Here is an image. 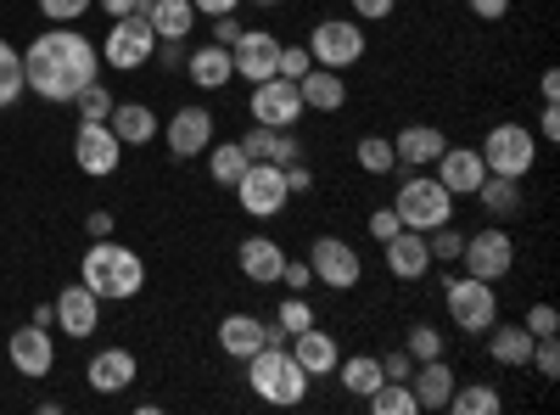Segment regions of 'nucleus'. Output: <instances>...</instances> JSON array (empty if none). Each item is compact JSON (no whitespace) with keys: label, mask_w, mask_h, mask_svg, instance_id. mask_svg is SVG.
<instances>
[{"label":"nucleus","mask_w":560,"mask_h":415,"mask_svg":"<svg viewBox=\"0 0 560 415\" xmlns=\"http://www.w3.org/2000/svg\"><path fill=\"white\" fill-rule=\"evenodd\" d=\"M79 281L90 287V292H96L102 303L107 298H135L140 287H147V264H140V253H129L124 242H96V247H90L84 253V264H79Z\"/></svg>","instance_id":"nucleus-2"},{"label":"nucleus","mask_w":560,"mask_h":415,"mask_svg":"<svg viewBox=\"0 0 560 415\" xmlns=\"http://www.w3.org/2000/svg\"><path fill=\"white\" fill-rule=\"evenodd\" d=\"M247 365H253L247 382H253V393H258L264 404L292 410V404H303V399H308V371L292 359V348H287V343H264Z\"/></svg>","instance_id":"nucleus-3"},{"label":"nucleus","mask_w":560,"mask_h":415,"mask_svg":"<svg viewBox=\"0 0 560 415\" xmlns=\"http://www.w3.org/2000/svg\"><path fill=\"white\" fill-rule=\"evenodd\" d=\"M253 7H275V0H253Z\"/></svg>","instance_id":"nucleus-62"},{"label":"nucleus","mask_w":560,"mask_h":415,"mask_svg":"<svg viewBox=\"0 0 560 415\" xmlns=\"http://www.w3.org/2000/svg\"><path fill=\"white\" fill-rule=\"evenodd\" d=\"M337 377H342V388L353 393V399H370V393H376L387 377H382V359L376 354H353L348 365L337 359Z\"/></svg>","instance_id":"nucleus-32"},{"label":"nucleus","mask_w":560,"mask_h":415,"mask_svg":"<svg viewBox=\"0 0 560 415\" xmlns=\"http://www.w3.org/2000/svg\"><path fill=\"white\" fill-rule=\"evenodd\" d=\"M102 79V51L90 45L73 23H51L45 34H34V45L23 51V84L39 102L68 107L84 84Z\"/></svg>","instance_id":"nucleus-1"},{"label":"nucleus","mask_w":560,"mask_h":415,"mask_svg":"<svg viewBox=\"0 0 560 415\" xmlns=\"http://www.w3.org/2000/svg\"><path fill=\"white\" fill-rule=\"evenodd\" d=\"M23 90H28V84H23V51H12V45L0 39V113H7Z\"/></svg>","instance_id":"nucleus-36"},{"label":"nucleus","mask_w":560,"mask_h":415,"mask_svg":"<svg viewBox=\"0 0 560 415\" xmlns=\"http://www.w3.org/2000/svg\"><path fill=\"white\" fill-rule=\"evenodd\" d=\"M448 292H443V303H448V320L459 332H471V337H482L493 320H499V292L488 287V281H477V275H459V281H443Z\"/></svg>","instance_id":"nucleus-6"},{"label":"nucleus","mask_w":560,"mask_h":415,"mask_svg":"<svg viewBox=\"0 0 560 415\" xmlns=\"http://www.w3.org/2000/svg\"><path fill=\"white\" fill-rule=\"evenodd\" d=\"M427 247H432V258H459V247H465V230L438 224V230H427Z\"/></svg>","instance_id":"nucleus-43"},{"label":"nucleus","mask_w":560,"mask_h":415,"mask_svg":"<svg viewBox=\"0 0 560 415\" xmlns=\"http://www.w3.org/2000/svg\"><path fill=\"white\" fill-rule=\"evenodd\" d=\"M107 124H113V135H118L124 147H147V141H158V113H152L147 102H118Z\"/></svg>","instance_id":"nucleus-29"},{"label":"nucleus","mask_w":560,"mask_h":415,"mask_svg":"<svg viewBox=\"0 0 560 415\" xmlns=\"http://www.w3.org/2000/svg\"><path fill=\"white\" fill-rule=\"evenodd\" d=\"M477 203L499 219L510 214H522V180H504V174H482V186H477Z\"/></svg>","instance_id":"nucleus-33"},{"label":"nucleus","mask_w":560,"mask_h":415,"mask_svg":"<svg viewBox=\"0 0 560 415\" xmlns=\"http://www.w3.org/2000/svg\"><path fill=\"white\" fill-rule=\"evenodd\" d=\"M57 326H62L73 343L96 337V332H102V298L90 292L84 281H79V287H62V292H57Z\"/></svg>","instance_id":"nucleus-15"},{"label":"nucleus","mask_w":560,"mask_h":415,"mask_svg":"<svg viewBox=\"0 0 560 415\" xmlns=\"http://www.w3.org/2000/svg\"><path fill=\"white\" fill-rule=\"evenodd\" d=\"M382 377H387V382H409V377H415V354H409V348H393V354L382 359Z\"/></svg>","instance_id":"nucleus-47"},{"label":"nucleus","mask_w":560,"mask_h":415,"mask_svg":"<svg viewBox=\"0 0 560 415\" xmlns=\"http://www.w3.org/2000/svg\"><path fill=\"white\" fill-rule=\"evenodd\" d=\"M393 230H404L393 208H376V214H370V237H376V242H387V237H393Z\"/></svg>","instance_id":"nucleus-49"},{"label":"nucleus","mask_w":560,"mask_h":415,"mask_svg":"<svg viewBox=\"0 0 560 415\" xmlns=\"http://www.w3.org/2000/svg\"><path fill=\"white\" fill-rule=\"evenodd\" d=\"M443 147H448V141H443V129H432V124H409V129H398V141H393V152H398L404 169H427V163H438Z\"/></svg>","instance_id":"nucleus-26"},{"label":"nucleus","mask_w":560,"mask_h":415,"mask_svg":"<svg viewBox=\"0 0 560 415\" xmlns=\"http://www.w3.org/2000/svg\"><path fill=\"white\" fill-rule=\"evenodd\" d=\"M393 214H398L404 230H420V237H427V230H438V224L454 219V197L443 192L438 174H409L398 203H393Z\"/></svg>","instance_id":"nucleus-4"},{"label":"nucleus","mask_w":560,"mask_h":415,"mask_svg":"<svg viewBox=\"0 0 560 415\" xmlns=\"http://www.w3.org/2000/svg\"><path fill=\"white\" fill-rule=\"evenodd\" d=\"M538 90H544V102H560V79H555V73H544V84H538Z\"/></svg>","instance_id":"nucleus-60"},{"label":"nucleus","mask_w":560,"mask_h":415,"mask_svg":"<svg viewBox=\"0 0 560 415\" xmlns=\"http://www.w3.org/2000/svg\"><path fill=\"white\" fill-rule=\"evenodd\" d=\"M39 12L51 18V23H73V18L90 12V0H39Z\"/></svg>","instance_id":"nucleus-46"},{"label":"nucleus","mask_w":560,"mask_h":415,"mask_svg":"<svg viewBox=\"0 0 560 415\" xmlns=\"http://www.w3.org/2000/svg\"><path fill=\"white\" fill-rule=\"evenodd\" d=\"M359 163H364V174H393L398 152H393L387 135H364V141H359Z\"/></svg>","instance_id":"nucleus-40"},{"label":"nucleus","mask_w":560,"mask_h":415,"mask_svg":"<svg viewBox=\"0 0 560 415\" xmlns=\"http://www.w3.org/2000/svg\"><path fill=\"white\" fill-rule=\"evenodd\" d=\"M376 415H420V404H415V393H409V382H382L376 393L364 399Z\"/></svg>","instance_id":"nucleus-38"},{"label":"nucleus","mask_w":560,"mask_h":415,"mask_svg":"<svg viewBox=\"0 0 560 415\" xmlns=\"http://www.w3.org/2000/svg\"><path fill=\"white\" fill-rule=\"evenodd\" d=\"M308 269H314V281H319V287L348 292V287H359L364 258H359V247H353V242H342V237H319V242H314V253H308Z\"/></svg>","instance_id":"nucleus-10"},{"label":"nucleus","mask_w":560,"mask_h":415,"mask_svg":"<svg viewBox=\"0 0 560 415\" xmlns=\"http://www.w3.org/2000/svg\"><path fill=\"white\" fill-rule=\"evenodd\" d=\"M382 253H387V269L398 275V281H420V275L432 269V247H427L420 230H393V237L382 242Z\"/></svg>","instance_id":"nucleus-19"},{"label":"nucleus","mask_w":560,"mask_h":415,"mask_svg":"<svg viewBox=\"0 0 560 415\" xmlns=\"http://www.w3.org/2000/svg\"><path fill=\"white\" fill-rule=\"evenodd\" d=\"M236 264H242L247 281L275 287V281H280V264H287V253H280V242H269V237H247V242L236 247Z\"/></svg>","instance_id":"nucleus-23"},{"label":"nucleus","mask_w":560,"mask_h":415,"mask_svg":"<svg viewBox=\"0 0 560 415\" xmlns=\"http://www.w3.org/2000/svg\"><path fill=\"white\" fill-rule=\"evenodd\" d=\"M213 147V113L208 107H179L168 118V152L174 158H202Z\"/></svg>","instance_id":"nucleus-18"},{"label":"nucleus","mask_w":560,"mask_h":415,"mask_svg":"<svg viewBox=\"0 0 560 415\" xmlns=\"http://www.w3.org/2000/svg\"><path fill=\"white\" fill-rule=\"evenodd\" d=\"M275 326L287 332V337L308 332V326H314V309H308V298H303V292H292V298H280V309H275Z\"/></svg>","instance_id":"nucleus-39"},{"label":"nucleus","mask_w":560,"mask_h":415,"mask_svg":"<svg viewBox=\"0 0 560 415\" xmlns=\"http://www.w3.org/2000/svg\"><path fill=\"white\" fill-rule=\"evenodd\" d=\"M236 203L253 214V219H275L280 208H287V174H280V163H247V174L236 180Z\"/></svg>","instance_id":"nucleus-9"},{"label":"nucleus","mask_w":560,"mask_h":415,"mask_svg":"<svg viewBox=\"0 0 560 415\" xmlns=\"http://www.w3.org/2000/svg\"><path fill=\"white\" fill-rule=\"evenodd\" d=\"M84 230H90V237H96V242H102V237H113V214H107V208L84 214Z\"/></svg>","instance_id":"nucleus-55"},{"label":"nucleus","mask_w":560,"mask_h":415,"mask_svg":"<svg viewBox=\"0 0 560 415\" xmlns=\"http://www.w3.org/2000/svg\"><path fill=\"white\" fill-rule=\"evenodd\" d=\"M247 152H242V141H213L208 147V169H213V186H236V180L247 174Z\"/></svg>","instance_id":"nucleus-34"},{"label":"nucleus","mask_w":560,"mask_h":415,"mask_svg":"<svg viewBox=\"0 0 560 415\" xmlns=\"http://www.w3.org/2000/svg\"><path fill=\"white\" fill-rule=\"evenodd\" d=\"M264 343H269V326H264L258 314H224L219 320V348L230 359H253Z\"/></svg>","instance_id":"nucleus-21"},{"label":"nucleus","mask_w":560,"mask_h":415,"mask_svg":"<svg viewBox=\"0 0 560 415\" xmlns=\"http://www.w3.org/2000/svg\"><path fill=\"white\" fill-rule=\"evenodd\" d=\"M230 62H236V79L258 84V79H275L280 68V39L269 28H242V39L230 45Z\"/></svg>","instance_id":"nucleus-14"},{"label":"nucleus","mask_w":560,"mask_h":415,"mask_svg":"<svg viewBox=\"0 0 560 415\" xmlns=\"http://www.w3.org/2000/svg\"><path fill=\"white\" fill-rule=\"evenodd\" d=\"M477 152H482L488 174H504V180H527L538 163V141L527 135V124H493Z\"/></svg>","instance_id":"nucleus-5"},{"label":"nucleus","mask_w":560,"mask_h":415,"mask_svg":"<svg viewBox=\"0 0 560 415\" xmlns=\"http://www.w3.org/2000/svg\"><path fill=\"white\" fill-rule=\"evenodd\" d=\"M242 152H247L253 163H280V169L303 158L298 135H292V129H269V124H253V129L242 135Z\"/></svg>","instance_id":"nucleus-20"},{"label":"nucleus","mask_w":560,"mask_h":415,"mask_svg":"<svg viewBox=\"0 0 560 415\" xmlns=\"http://www.w3.org/2000/svg\"><path fill=\"white\" fill-rule=\"evenodd\" d=\"M197 7H191V0H152V12H147V23H152V34L158 39H185V34H191L197 28Z\"/></svg>","instance_id":"nucleus-30"},{"label":"nucleus","mask_w":560,"mask_h":415,"mask_svg":"<svg viewBox=\"0 0 560 415\" xmlns=\"http://www.w3.org/2000/svg\"><path fill=\"white\" fill-rule=\"evenodd\" d=\"M287 348H292V359L303 365L308 377H331V371H337V359H342L337 337H331V332H314V326H308V332H298Z\"/></svg>","instance_id":"nucleus-22"},{"label":"nucleus","mask_w":560,"mask_h":415,"mask_svg":"<svg viewBox=\"0 0 560 415\" xmlns=\"http://www.w3.org/2000/svg\"><path fill=\"white\" fill-rule=\"evenodd\" d=\"M102 12L107 18H124V12H135V0H102Z\"/></svg>","instance_id":"nucleus-59"},{"label":"nucleus","mask_w":560,"mask_h":415,"mask_svg":"<svg viewBox=\"0 0 560 415\" xmlns=\"http://www.w3.org/2000/svg\"><path fill=\"white\" fill-rule=\"evenodd\" d=\"M459 264L471 269L477 281H499V275H510V264H516V242H510L499 224H488V230H477V237H465Z\"/></svg>","instance_id":"nucleus-12"},{"label":"nucleus","mask_w":560,"mask_h":415,"mask_svg":"<svg viewBox=\"0 0 560 415\" xmlns=\"http://www.w3.org/2000/svg\"><path fill=\"white\" fill-rule=\"evenodd\" d=\"M34 326H57V303H39L34 309Z\"/></svg>","instance_id":"nucleus-58"},{"label":"nucleus","mask_w":560,"mask_h":415,"mask_svg":"<svg viewBox=\"0 0 560 415\" xmlns=\"http://www.w3.org/2000/svg\"><path fill=\"white\" fill-rule=\"evenodd\" d=\"M90 388L96 393H124L129 382H135V354L129 348H102L96 359H90Z\"/></svg>","instance_id":"nucleus-28"},{"label":"nucleus","mask_w":560,"mask_h":415,"mask_svg":"<svg viewBox=\"0 0 560 415\" xmlns=\"http://www.w3.org/2000/svg\"><path fill=\"white\" fill-rule=\"evenodd\" d=\"M527 365H533V371H538L544 382H555V377H560V343H555V337H538Z\"/></svg>","instance_id":"nucleus-42"},{"label":"nucleus","mask_w":560,"mask_h":415,"mask_svg":"<svg viewBox=\"0 0 560 415\" xmlns=\"http://www.w3.org/2000/svg\"><path fill=\"white\" fill-rule=\"evenodd\" d=\"M393 7H398V0H353V18L382 23V18H393Z\"/></svg>","instance_id":"nucleus-50"},{"label":"nucleus","mask_w":560,"mask_h":415,"mask_svg":"<svg viewBox=\"0 0 560 415\" xmlns=\"http://www.w3.org/2000/svg\"><path fill=\"white\" fill-rule=\"evenodd\" d=\"M409 393H415L420 410H448V393H454L448 359H420V371L409 377Z\"/></svg>","instance_id":"nucleus-25"},{"label":"nucleus","mask_w":560,"mask_h":415,"mask_svg":"<svg viewBox=\"0 0 560 415\" xmlns=\"http://www.w3.org/2000/svg\"><path fill=\"white\" fill-rule=\"evenodd\" d=\"M73 158H79L84 174L107 180V174H118V163H124V141L113 135V124H79V135H73Z\"/></svg>","instance_id":"nucleus-13"},{"label":"nucleus","mask_w":560,"mask_h":415,"mask_svg":"<svg viewBox=\"0 0 560 415\" xmlns=\"http://www.w3.org/2000/svg\"><path fill=\"white\" fill-rule=\"evenodd\" d=\"M185 57H191V51H185V39H163V62L168 68H185Z\"/></svg>","instance_id":"nucleus-57"},{"label":"nucleus","mask_w":560,"mask_h":415,"mask_svg":"<svg viewBox=\"0 0 560 415\" xmlns=\"http://www.w3.org/2000/svg\"><path fill=\"white\" fill-rule=\"evenodd\" d=\"M308 68H314V57L303 51V45H280V68H275L280 79H303Z\"/></svg>","instance_id":"nucleus-45"},{"label":"nucleus","mask_w":560,"mask_h":415,"mask_svg":"<svg viewBox=\"0 0 560 415\" xmlns=\"http://www.w3.org/2000/svg\"><path fill=\"white\" fill-rule=\"evenodd\" d=\"M527 332H533V337H560V314H555V303H533V309H527Z\"/></svg>","instance_id":"nucleus-44"},{"label":"nucleus","mask_w":560,"mask_h":415,"mask_svg":"<svg viewBox=\"0 0 560 415\" xmlns=\"http://www.w3.org/2000/svg\"><path fill=\"white\" fill-rule=\"evenodd\" d=\"M298 90H303V107H314V113H342V102H348V79L337 68H308L298 79Z\"/></svg>","instance_id":"nucleus-24"},{"label":"nucleus","mask_w":560,"mask_h":415,"mask_svg":"<svg viewBox=\"0 0 560 415\" xmlns=\"http://www.w3.org/2000/svg\"><path fill=\"white\" fill-rule=\"evenodd\" d=\"M538 135H544V141H560V102H544V113H538Z\"/></svg>","instance_id":"nucleus-52"},{"label":"nucleus","mask_w":560,"mask_h":415,"mask_svg":"<svg viewBox=\"0 0 560 415\" xmlns=\"http://www.w3.org/2000/svg\"><path fill=\"white\" fill-rule=\"evenodd\" d=\"M12 371L18 377H51V365H57V343H51V332H45V326H34V320H28V326L23 332H12Z\"/></svg>","instance_id":"nucleus-17"},{"label":"nucleus","mask_w":560,"mask_h":415,"mask_svg":"<svg viewBox=\"0 0 560 415\" xmlns=\"http://www.w3.org/2000/svg\"><path fill=\"white\" fill-rule=\"evenodd\" d=\"M533 332L527 326H499V320H493V326H488V354H493V365H527L533 359Z\"/></svg>","instance_id":"nucleus-31"},{"label":"nucleus","mask_w":560,"mask_h":415,"mask_svg":"<svg viewBox=\"0 0 560 415\" xmlns=\"http://www.w3.org/2000/svg\"><path fill=\"white\" fill-rule=\"evenodd\" d=\"M404 348L415 354V365L420 359H443V332L438 326H409V343Z\"/></svg>","instance_id":"nucleus-41"},{"label":"nucleus","mask_w":560,"mask_h":415,"mask_svg":"<svg viewBox=\"0 0 560 415\" xmlns=\"http://www.w3.org/2000/svg\"><path fill=\"white\" fill-rule=\"evenodd\" d=\"M152 51H158V34H152V23L140 18V12H124V18L113 23L107 45H102V68L135 73V68H147V62H152Z\"/></svg>","instance_id":"nucleus-8"},{"label":"nucleus","mask_w":560,"mask_h":415,"mask_svg":"<svg viewBox=\"0 0 560 415\" xmlns=\"http://www.w3.org/2000/svg\"><path fill=\"white\" fill-rule=\"evenodd\" d=\"M314 281V269H308V258H287L280 264V287H292V292H303Z\"/></svg>","instance_id":"nucleus-48"},{"label":"nucleus","mask_w":560,"mask_h":415,"mask_svg":"<svg viewBox=\"0 0 560 415\" xmlns=\"http://www.w3.org/2000/svg\"><path fill=\"white\" fill-rule=\"evenodd\" d=\"M191 7H197V12H208V18H224V12H236L242 0H191Z\"/></svg>","instance_id":"nucleus-56"},{"label":"nucleus","mask_w":560,"mask_h":415,"mask_svg":"<svg viewBox=\"0 0 560 415\" xmlns=\"http://www.w3.org/2000/svg\"><path fill=\"white\" fill-rule=\"evenodd\" d=\"M448 410H454V415H499L504 399H499V388H488V382H471V388H459V382H454Z\"/></svg>","instance_id":"nucleus-35"},{"label":"nucleus","mask_w":560,"mask_h":415,"mask_svg":"<svg viewBox=\"0 0 560 415\" xmlns=\"http://www.w3.org/2000/svg\"><path fill=\"white\" fill-rule=\"evenodd\" d=\"M308 57H314V68L348 73V68L364 57V28H359L353 18H319L314 34H308Z\"/></svg>","instance_id":"nucleus-7"},{"label":"nucleus","mask_w":560,"mask_h":415,"mask_svg":"<svg viewBox=\"0 0 560 415\" xmlns=\"http://www.w3.org/2000/svg\"><path fill=\"white\" fill-rule=\"evenodd\" d=\"M482 174H488V163H482L477 147H443L438 152V180H443L448 197H477Z\"/></svg>","instance_id":"nucleus-16"},{"label":"nucleus","mask_w":560,"mask_h":415,"mask_svg":"<svg viewBox=\"0 0 560 415\" xmlns=\"http://www.w3.org/2000/svg\"><path fill=\"white\" fill-rule=\"evenodd\" d=\"M73 107H79V124H107L118 102H113V90L96 79V84H84L79 96H73Z\"/></svg>","instance_id":"nucleus-37"},{"label":"nucleus","mask_w":560,"mask_h":415,"mask_svg":"<svg viewBox=\"0 0 560 415\" xmlns=\"http://www.w3.org/2000/svg\"><path fill=\"white\" fill-rule=\"evenodd\" d=\"M280 174H287V192H292V197H298V192H308V186H314V174H308V169H303V158H298V163H287V169H280Z\"/></svg>","instance_id":"nucleus-53"},{"label":"nucleus","mask_w":560,"mask_h":415,"mask_svg":"<svg viewBox=\"0 0 560 415\" xmlns=\"http://www.w3.org/2000/svg\"><path fill=\"white\" fill-rule=\"evenodd\" d=\"M253 124H269V129H292L298 118H303V90H298V79H258L253 84Z\"/></svg>","instance_id":"nucleus-11"},{"label":"nucleus","mask_w":560,"mask_h":415,"mask_svg":"<svg viewBox=\"0 0 560 415\" xmlns=\"http://www.w3.org/2000/svg\"><path fill=\"white\" fill-rule=\"evenodd\" d=\"M465 7H471V18H482V23H499L510 12V0H465Z\"/></svg>","instance_id":"nucleus-51"},{"label":"nucleus","mask_w":560,"mask_h":415,"mask_svg":"<svg viewBox=\"0 0 560 415\" xmlns=\"http://www.w3.org/2000/svg\"><path fill=\"white\" fill-rule=\"evenodd\" d=\"M135 12H140V18H147V12H152V0H135Z\"/></svg>","instance_id":"nucleus-61"},{"label":"nucleus","mask_w":560,"mask_h":415,"mask_svg":"<svg viewBox=\"0 0 560 415\" xmlns=\"http://www.w3.org/2000/svg\"><path fill=\"white\" fill-rule=\"evenodd\" d=\"M236 39H242V23L236 18H230V12L213 18V45H236Z\"/></svg>","instance_id":"nucleus-54"},{"label":"nucleus","mask_w":560,"mask_h":415,"mask_svg":"<svg viewBox=\"0 0 560 415\" xmlns=\"http://www.w3.org/2000/svg\"><path fill=\"white\" fill-rule=\"evenodd\" d=\"M185 73H191L197 90H224L236 79V62H230V45H202V51L185 57Z\"/></svg>","instance_id":"nucleus-27"}]
</instances>
